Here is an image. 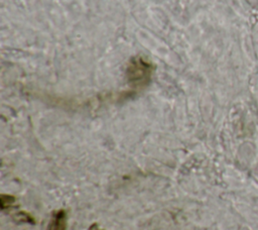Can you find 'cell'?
<instances>
[{"label":"cell","instance_id":"obj_2","mask_svg":"<svg viewBox=\"0 0 258 230\" xmlns=\"http://www.w3.org/2000/svg\"><path fill=\"white\" fill-rule=\"evenodd\" d=\"M6 198H7V196H4V195H2V198H1V202H2V208H3V209L6 207V204H5V199H6ZM7 203H8V204H9V206H10L11 204H13V203H14V199H13L12 197H10V196H9V199H8Z\"/></svg>","mask_w":258,"mask_h":230},{"label":"cell","instance_id":"obj_1","mask_svg":"<svg viewBox=\"0 0 258 230\" xmlns=\"http://www.w3.org/2000/svg\"><path fill=\"white\" fill-rule=\"evenodd\" d=\"M66 224H67V216L64 211H58L56 214H54L49 230H66Z\"/></svg>","mask_w":258,"mask_h":230}]
</instances>
